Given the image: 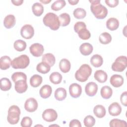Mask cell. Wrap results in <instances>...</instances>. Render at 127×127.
<instances>
[{"label": "cell", "instance_id": "9", "mask_svg": "<svg viewBox=\"0 0 127 127\" xmlns=\"http://www.w3.org/2000/svg\"><path fill=\"white\" fill-rule=\"evenodd\" d=\"M30 53L36 57L41 56L44 52V49L42 45L39 43H34L29 47Z\"/></svg>", "mask_w": 127, "mask_h": 127}, {"label": "cell", "instance_id": "15", "mask_svg": "<svg viewBox=\"0 0 127 127\" xmlns=\"http://www.w3.org/2000/svg\"><path fill=\"white\" fill-rule=\"evenodd\" d=\"M15 90L17 93H23L25 92L27 88L28 85L26 80H19L15 82Z\"/></svg>", "mask_w": 127, "mask_h": 127}, {"label": "cell", "instance_id": "1", "mask_svg": "<svg viewBox=\"0 0 127 127\" xmlns=\"http://www.w3.org/2000/svg\"><path fill=\"white\" fill-rule=\"evenodd\" d=\"M91 3L90 9L95 17L99 19L105 18L108 14V9L100 3V0H89Z\"/></svg>", "mask_w": 127, "mask_h": 127}, {"label": "cell", "instance_id": "25", "mask_svg": "<svg viewBox=\"0 0 127 127\" xmlns=\"http://www.w3.org/2000/svg\"><path fill=\"white\" fill-rule=\"evenodd\" d=\"M90 63L93 66L95 67H99L102 65L103 63V60L100 55L98 54L94 55L91 58Z\"/></svg>", "mask_w": 127, "mask_h": 127}, {"label": "cell", "instance_id": "49", "mask_svg": "<svg viewBox=\"0 0 127 127\" xmlns=\"http://www.w3.org/2000/svg\"><path fill=\"white\" fill-rule=\"evenodd\" d=\"M40 1L41 2H42V3H44V4H47V3H49V2H50L51 1V0H40Z\"/></svg>", "mask_w": 127, "mask_h": 127}, {"label": "cell", "instance_id": "14", "mask_svg": "<svg viewBox=\"0 0 127 127\" xmlns=\"http://www.w3.org/2000/svg\"><path fill=\"white\" fill-rule=\"evenodd\" d=\"M111 84L115 87H120L124 83V78L119 74L113 75L110 80Z\"/></svg>", "mask_w": 127, "mask_h": 127}, {"label": "cell", "instance_id": "5", "mask_svg": "<svg viewBox=\"0 0 127 127\" xmlns=\"http://www.w3.org/2000/svg\"><path fill=\"white\" fill-rule=\"evenodd\" d=\"M20 110L16 105L11 106L8 110L7 120L11 125H15L19 121Z\"/></svg>", "mask_w": 127, "mask_h": 127}, {"label": "cell", "instance_id": "48", "mask_svg": "<svg viewBox=\"0 0 127 127\" xmlns=\"http://www.w3.org/2000/svg\"><path fill=\"white\" fill-rule=\"evenodd\" d=\"M68 1L71 5H75L78 2L79 0H68Z\"/></svg>", "mask_w": 127, "mask_h": 127}, {"label": "cell", "instance_id": "45", "mask_svg": "<svg viewBox=\"0 0 127 127\" xmlns=\"http://www.w3.org/2000/svg\"><path fill=\"white\" fill-rule=\"evenodd\" d=\"M120 100L122 103V104L125 106H127V91H125L123 92L120 97Z\"/></svg>", "mask_w": 127, "mask_h": 127}, {"label": "cell", "instance_id": "11", "mask_svg": "<svg viewBox=\"0 0 127 127\" xmlns=\"http://www.w3.org/2000/svg\"><path fill=\"white\" fill-rule=\"evenodd\" d=\"M69 92L70 96L74 98L79 97L82 93L81 86L76 83H72L69 87Z\"/></svg>", "mask_w": 127, "mask_h": 127}, {"label": "cell", "instance_id": "41", "mask_svg": "<svg viewBox=\"0 0 127 127\" xmlns=\"http://www.w3.org/2000/svg\"><path fill=\"white\" fill-rule=\"evenodd\" d=\"M83 123L85 127H92L94 126L95 124V119L93 116L88 115L85 117L83 121Z\"/></svg>", "mask_w": 127, "mask_h": 127}, {"label": "cell", "instance_id": "31", "mask_svg": "<svg viewBox=\"0 0 127 127\" xmlns=\"http://www.w3.org/2000/svg\"><path fill=\"white\" fill-rule=\"evenodd\" d=\"M59 19L60 25L62 26H66L68 25L70 22V15L67 13H63L60 15Z\"/></svg>", "mask_w": 127, "mask_h": 127}, {"label": "cell", "instance_id": "18", "mask_svg": "<svg viewBox=\"0 0 127 127\" xmlns=\"http://www.w3.org/2000/svg\"><path fill=\"white\" fill-rule=\"evenodd\" d=\"M52 92V89L50 85H43L39 91V94L40 96L46 99L49 98Z\"/></svg>", "mask_w": 127, "mask_h": 127}, {"label": "cell", "instance_id": "13", "mask_svg": "<svg viewBox=\"0 0 127 127\" xmlns=\"http://www.w3.org/2000/svg\"><path fill=\"white\" fill-rule=\"evenodd\" d=\"M108 111L110 115L117 116L121 113L122 108L118 103L114 102L109 106Z\"/></svg>", "mask_w": 127, "mask_h": 127}, {"label": "cell", "instance_id": "28", "mask_svg": "<svg viewBox=\"0 0 127 127\" xmlns=\"http://www.w3.org/2000/svg\"><path fill=\"white\" fill-rule=\"evenodd\" d=\"M100 93L102 98L105 99H108L112 96L113 90L110 86H104L101 88Z\"/></svg>", "mask_w": 127, "mask_h": 127}, {"label": "cell", "instance_id": "39", "mask_svg": "<svg viewBox=\"0 0 127 127\" xmlns=\"http://www.w3.org/2000/svg\"><path fill=\"white\" fill-rule=\"evenodd\" d=\"M11 79L14 82H16L19 80H27L26 74L22 72H16L11 75Z\"/></svg>", "mask_w": 127, "mask_h": 127}, {"label": "cell", "instance_id": "26", "mask_svg": "<svg viewBox=\"0 0 127 127\" xmlns=\"http://www.w3.org/2000/svg\"><path fill=\"white\" fill-rule=\"evenodd\" d=\"M43 81L42 77L38 74H34L30 79V84L33 87L39 86Z\"/></svg>", "mask_w": 127, "mask_h": 127}, {"label": "cell", "instance_id": "32", "mask_svg": "<svg viewBox=\"0 0 127 127\" xmlns=\"http://www.w3.org/2000/svg\"><path fill=\"white\" fill-rule=\"evenodd\" d=\"M49 79L52 83L54 84H58L62 81V75L58 72H54L50 74Z\"/></svg>", "mask_w": 127, "mask_h": 127}, {"label": "cell", "instance_id": "22", "mask_svg": "<svg viewBox=\"0 0 127 127\" xmlns=\"http://www.w3.org/2000/svg\"><path fill=\"white\" fill-rule=\"evenodd\" d=\"M59 67L61 71L64 73H67L70 69V63L68 60L66 59H63L60 62Z\"/></svg>", "mask_w": 127, "mask_h": 127}, {"label": "cell", "instance_id": "20", "mask_svg": "<svg viewBox=\"0 0 127 127\" xmlns=\"http://www.w3.org/2000/svg\"><path fill=\"white\" fill-rule=\"evenodd\" d=\"M106 26L108 29L111 31L115 30L119 26V21L116 18H110L106 21Z\"/></svg>", "mask_w": 127, "mask_h": 127}, {"label": "cell", "instance_id": "17", "mask_svg": "<svg viewBox=\"0 0 127 127\" xmlns=\"http://www.w3.org/2000/svg\"><path fill=\"white\" fill-rule=\"evenodd\" d=\"M16 22L15 16L12 14H8L6 15L3 20L4 26L7 29H10L13 27Z\"/></svg>", "mask_w": 127, "mask_h": 127}, {"label": "cell", "instance_id": "35", "mask_svg": "<svg viewBox=\"0 0 127 127\" xmlns=\"http://www.w3.org/2000/svg\"><path fill=\"white\" fill-rule=\"evenodd\" d=\"M14 48L17 51L22 52L25 50L26 48V43L22 40H17L15 41L13 44Z\"/></svg>", "mask_w": 127, "mask_h": 127}, {"label": "cell", "instance_id": "44", "mask_svg": "<svg viewBox=\"0 0 127 127\" xmlns=\"http://www.w3.org/2000/svg\"><path fill=\"white\" fill-rule=\"evenodd\" d=\"M105 1L106 4L111 7H114L119 3L118 0H105Z\"/></svg>", "mask_w": 127, "mask_h": 127}, {"label": "cell", "instance_id": "42", "mask_svg": "<svg viewBox=\"0 0 127 127\" xmlns=\"http://www.w3.org/2000/svg\"><path fill=\"white\" fill-rule=\"evenodd\" d=\"M20 125L22 127H30L32 125V120L29 117H24L22 118Z\"/></svg>", "mask_w": 127, "mask_h": 127}, {"label": "cell", "instance_id": "30", "mask_svg": "<svg viewBox=\"0 0 127 127\" xmlns=\"http://www.w3.org/2000/svg\"><path fill=\"white\" fill-rule=\"evenodd\" d=\"M32 8L34 14L37 16H41L44 12L43 6L39 2L34 3L32 5Z\"/></svg>", "mask_w": 127, "mask_h": 127}, {"label": "cell", "instance_id": "4", "mask_svg": "<svg viewBox=\"0 0 127 127\" xmlns=\"http://www.w3.org/2000/svg\"><path fill=\"white\" fill-rule=\"evenodd\" d=\"M29 63V57L26 55H22L14 58L11 62V65L14 69H24L28 66Z\"/></svg>", "mask_w": 127, "mask_h": 127}, {"label": "cell", "instance_id": "10", "mask_svg": "<svg viewBox=\"0 0 127 127\" xmlns=\"http://www.w3.org/2000/svg\"><path fill=\"white\" fill-rule=\"evenodd\" d=\"M38 108V102L34 98H29L27 99L24 104L25 109L29 112H35Z\"/></svg>", "mask_w": 127, "mask_h": 127}, {"label": "cell", "instance_id": "16", "mask_svg": "<svg viewBox=\"0 0 127 127\" xmlns=\"http://www.w3.org/2000/svg\"><path fill=\"white\" fill-rule=\"evenodd\" d=\"M93 50V48L92 45L89 43H83L79 47L80 52L83 56L89 55L92 53Z\"/></svg>", "mask_w": 127, "mask_h": 127}, {"label": "cell", "instance_id": "24", "mask_svg": "<svg viewBox=\"0 0 127 127\" xmlns=\"http://www.w3.org/2000/svg\"><path fill=\"white\" fill-rule=\"evenodd\" d=\"M66 90L62 87L57 88L55 91V97L58 101H63L66 97Z\"/></svg>", "mask_w": 127, "mask_h": 127}, {"label": "cell", "instance_id": "21", "mask_svg": "<svg viewBox=\"0 0 127 127\" xmlns=\"http://www.w3.org/2000/svg\"><path fill=\"white\" fill-rule=\"evenodd\" d=\"M11 63V59L7 56H4L0 59V68L2 70H6L9 68Z\"/></svg>", "mask_w": 127, "mask_h": 127}, {"label": "cell", "instance_id": "19", "mask_svg": "<svg viewBox=\"0 0 127 127\" xmlns=\"http://www.w3.org/2000/svg\"><path fill=\"white\" fill-rule=\"evenodd\" d=\"M94 77L95 79L100 83L105 82L108 78L107 74L102 70H97L94 73Z\"/></svg>", "mask_w": 127, "mask_h": 127}, {"label": "cell", "instance_id": "27", "mask_svg": "<svg viewBox=\"0 0 127 127\" xmlns=\"http://www.w3.org/2000/svg\"><path fill=\"white\" fill-rule=\"evenodd\" d=\"M36 69L39 72L43 74H46L50 71L51 66L46 63L42 62L37 65Z\"/></svg>", "mask_w": 127, "mask_h": 127}, {"label": "cell", "instance_id": "40", "mask_svg": "<svg viewBox=\"0 0 127 127\" xmlns=\"http://www.w3.org/2000/svg\"><path fill=\"white\" fill-rule=\"evenodd\" d=\"M79 37L82 40H88L90 38L91 34L88 30L86 28L81 29L77 33Z\"/></svg>", "mask_w": 127, "mask_h": 127}, {"label": "cell", "instance_id": "34", "mask_svg": "<svg viewBox=\"0 0 127 127\" xmlns=\"http://www.w3.org/2000/svg\"><path fill=\"white\" fill-rule=\"evenodd\" d=\"M0 82V89L2 91H5L9 90L11 87V83L9 79L6 77L1 78Z\"/></svg>", "mask_w": 127, "mask_h": 127}, {"label": "cell", "instance_id": "12", "mask_svg": "<svg viewBox=\"0 0 127 127\" xmlns=\"http://www.w3.org/2000/svg\"><path fill=\"white\" fill-rule=\"evenodd\" d=\"M98 90V85L94 82H89L86 84L85 87L86 94L90 97L94 96L96 94Z\"/></svg>", "mask_w": 127, "mask_h": 127}, {"label": "cell", "instance_id": "7", "mask_svg": "<svg viewBox=\"0 0 127 127\" xmlns=\"http://www.w3.org/2000/svg\"><path fill=\"white\" fill-rule=\"evenodd\" d=\"M58 118L57 112L53 109H47L42 114V118L46 122H52L56 120Z\"/></svg>", "mask_w": 127, "mask_h": 127}, {"label": "cell", "instance_id": "2", "mask_svg": "<svg viewBox=\"0 0 127 127\" xmlns=\"http://www.w3.org/2000/svg\"><path fill=\"white\" fill-rule=\"evenodd\" d=\"M43 22L45 25L53 30H57L60 26L59 17L53 12L47 13L43 19Z\"/></svg>", "mask_w": 127, "mask_h": 127}, {"label": "cell", "instance_id": "43", "mask_svg": "<svg viewBox=\"0 0 127 127\" xmlns=\"http://www.w3.org/2000/svg\"><path fill=\"white\" fill-rule=\"evenodd\" d=\"M86 25L85 23L82 21L77 22L74 25V30L76 33H78L80 30L83 28H86Z\"/></svg>", "mask_w": 127, "mask_h": 127}, {"label": "cell", "instance_id": "8", "mask_svg": "<svg viewBox=\"0 0 127 127\" xmlns=\"http://www.w3.org/2000/svg\"><path fill=\"white\" fill-rule=\"evenodd\" d=\"M20 34L23 38L26 39H31L34 34V30L33 26L29 24L23 26L20 30Z\"/></svg>", "mask_w": 127, "mask_h": 127}, {"label": "cell", "instance_id": "38", "mask_svg": "<svg viewBox=\"0 0 127 127\" xmlns=\"http://www.w3.org/2000/svg\"><path fill=\"white\" fill-rule=\"evenodd\" d=\"M74 17L77 19H82L86 15V12L85 9L82 8H77L75 9L73 12Z\"/></svg>", "mask_w": 127, "mask_h": 127}, {"label": "cell", "instance_id": "3", "mask_svg": "<svg viewBox=\"0 0 127 127\" xmlns=\"http://www.w3.org/2000/svg\"><path fill=\"white\" fill-rule=\"evenodd\" d=\"M92 73L91 67L87 64H83L76 71L75 77L80 82H85L91 75Z\"/></svg>", "mask_w": 127, "mask_h": 127}, {"label": "cell", "instance_id": "37", "mask_svg": "<svg viewBox=\"0 0 127 127\" xmlns=\"http://www.w3.org/2000/svg\"><path fill=\"white\" fill-rule=\"evenodd\" d=\"M66 4L65 1L64 0H57L54 2L52 5L51 8L53 10L58 11L62 9Z\"/></svg>", "mask_w": 127, "mask_h": 127}, {"label": "cell", "instance_id": "23", "mask_svg": "<svg viewBox=\"0 0 127 127\" xmlns=\"http://www.w3.org/2000/svg\"><path fill=\"white\" fill-rule=\"evenodd\" d=\"M94 115L98 118H102L106 115V109L105 107L101 105H97L93 109Z\"/></svg>", "mask_w": 127, "mask_h": 127}, {"label": "cell", "instance_id": "46", "mask_svg": "<svg viewBox=\"0 0 127 127\" xmlns=\"http://www.w3.org/2000/svg\"><path fill=\"white\" fill-rule=\"evenodd\" d=\"M69 126L70 127H81V124L78 120L74 119L70 122Z\"/></svg>", "mask_w": 127, "mask_h": 127}, {"label": "cell", "instance_id": "6", "mask_svg": "<svg viewBox=\"0 0 127 127\" xmlns=\"http://www.w3.org/2000/svg\"><path fill=\"white\" fill-rule=\"evenodd\" d=\"M127 66V58L126 56H122L118 57L112 65V69L117 72L123 71Z\"/></svg>", "mask_w": 127, "mask_h": 127}, {"label": "cell", "instance_id": "29", "mask_svg": "<svg viewBox=\"0 0 127 127\" xmlns=\"http://www.w3.org/2000/svg\"><path fill=\"white\" fill-rule=\"evenodd\" d=\"M42 61L48 64L50 66L54 65L56 61L55 56L51 53H47L44 54L42 58Z\"/></svg>", "mask_w": 127, "mask_h": 127}, {"label": "cell", "instance_id": "47", "mask_svg": "<svg viewBox=\"0 0 127 127\" xmlns=\"http://www.w3.org/2000/svg\"><path fill=\"white\" fill-rule=\"evenodd\" d=\"M23 2V0H11V2L15 5H16V6H19V5H20L22 4Z\"/></svg>", "mask_w": 127, "mask_h": 127}, {"label": "cell", "instance_id": "36", "mask_svg": "<svg viewBox=\"0 0 127 127\" xmlns=\"http://www.w3.org/2000/svg\"><path fill=\"white\" fill-rule=\"evenodd\" d=\"M109 125L111 127H125L127 126V124L125 121L114 119L110 122Z\"/></svg>", "mask_w": 127, "mask_h": 127}, {"label": "cell", "instance_id": "33", "mask_svg": "<svg viewBox=\"0 0 127 127\" xmlns=\"http://www.w3.org/2000/svg\"><path fill=\"white\" fill-rule=\"evenodd\" d=\"M100 42L104 45L109 44L112 41V36L108 32H103L100 34L99 37Z\"/></svg>", "mask_w": 127, "mask_h": 127}]
</instances>
